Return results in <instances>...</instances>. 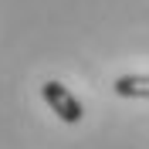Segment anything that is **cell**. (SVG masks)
Segmentation results:
<instances>
[{"mask_svg": "<svg viewBox=\"0 0 149 149\" xmlns=\"http://www.w3.org/2000/svg\"><path fill=\"white\" fill-rule=\"evenodd\" d=\"M41 95H44V102L51 105V112H54L61 122H81V115H85V112H81V102L68 92V85L44 81V85H41Z\"/></svg>", "mask_w": 149, "mask_h": 149, "instance_id": "obj_1", "label": "cell"}, {"mask_svg": "<svg viewBox=\"0 0 149 149\" xmlns=\"http://www.w3.org/2000/svg\"><path fill=\"white\" fill-rule=\"evenodd\" d=\"M112 88L122 98H149V74H122Z\"/></svg>", "mask_w": 149, "mask_h": 149, "instance_id": "obj_2", "label": "cell"}]
</instances>
